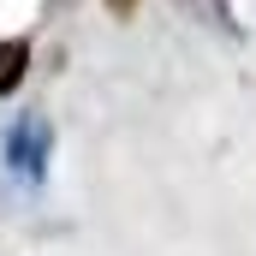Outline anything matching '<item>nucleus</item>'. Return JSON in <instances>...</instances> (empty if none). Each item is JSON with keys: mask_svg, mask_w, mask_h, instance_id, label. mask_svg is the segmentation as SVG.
Here are the masks:
<instances>
[{"mask_svg": "<svg viewBox=\"0 0 256 256\" xmlns=\"http://www.w3.org/2000/svg\"><path fill=\"white\" fill-rule=\"evenodd\" d=\"M48 149H54V126H48L42 114H18V120L6 126V161H12V173H18L24 185H36V179L48 173Z\"/></svg>", "mask_w": 256, "mask_h": 256, "instance_id": "nucleus-1", "label": "nucleus"}, {"mask_svg": "<svg viewBox=\"0 0 256 256\" xmlns=\"http://www.w3.org/2000/svg\"><path fill=\"white\" fill-rule=\"evenodd\" d=\"M24 66H30V42H18V36H6V42H0V96H12V90H18V78H24Z\"/></svg>", "mask_w": 256, "mask_h": 256, "instance_id": "nucleus-2", "label": "nucleus"}, {"mask_svg": "<svg viewBox=\"0 0 256 256\" xmlns=\"http://www.w3.org/2000/svg\"><path fill=\"white\" fill-rule=\"evenodd\" d=\"M179 6H191L202 24H214V30H226V36H232V12H226V0H179Z\"/></svg>", "mask_w": 256, "mask_h": 256, "instance_id": "nucleus-3", "label": "nucleus"}, {"mask_svg": "<svg viewBox=\"0 0 256 256\" xmlns=\"http://www.w3.org/2000/svg\"><path fill=\"white\" fill-rule=\"evenodd\" d=\"M48 6H72V0H48Z\"/></svg>", "mask_w": 256, "mask_h": 256, "instance_id": "nucleus-4", "label": "nucleus"}, {"mask_svg": "<svg viewBox=\"0 0 256 256\" xmlns=\"http://www.w3.org/2000/svg\"><path fill=\"white\" fill-rule=\"evenodd\" d=\"M114 6H131V0H114Z\"/></svg>", "mask_w": 256, "mask_h": 256, "instance_id": "nucleus-5", "label": "nucleus"}]
</instances>
